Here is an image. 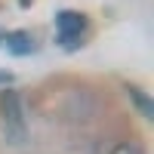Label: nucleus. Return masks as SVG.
I'll list each match as a JSON object with an SVG mask.
<instances>
[{
	"instance_id": "obj_6",
	"label": "nucleus",
	"mask_w": 154,
	"mask_h": 154,
	"mask_svg": "<svg viewBox=\"0 0 154 154\" xmlns=\"http://www.w3.org/2000/svg\"><path fill=\"white\" fill-rule=\"evenodd\" d=\"M9 80H12V74L9 71H0V83H9Z\"/></svg>"
},
{
	"instance_id": "obj_2",
	"label": "nucleus",
	"mask_w": 154,
	"mask_h": 154,
	"mask_svg": "<svg viewBox=\"0 0 154 154\" xmlns=\"http://www.w3.org/2000/svg\"><path fill=\"white\" fill-rule=\"evenodd\" d=\"M56 25H59V37H62V43H74L77 37L83 34V16L80 12H71V9H65V12H59L56 16Z\"/></svg>"
},
{
	"instance_id": "obj_1",
	"label": "nucleus",
	"mask_w": 154,
	"mask_h": 154,
	"mask_svg": "<svg viewBox=\"0 0 154 154\" xmlns=\"http://www.w3.org/2000/svg\"><path fill=\"white\" fill-rule=\"evenodd\" d=\"M0 120H3V136L6 142L22 145L28 136V123H25V108H22V96L16 89H6L0 96Z\"/></svg>"
},
{
	"instance_id": "obj_3",
	"label": "nucleus",
	"mask_w": 154,
	"mask_h": 154,
	"mask_svg": "<svg viewBox=\"0 0 154 154\" xmlns=\"http://www.w3.org/2000/svg\"><path fill=\"white\" fill-rule=\"evenodd\" d=\"M126 96H130L136 102V108L142 111V117H154V102L142 93V89H136V86H126Z\"/></svg>"
},
{
	"instance_id": "obj_5",
	"label": "nucleus",
	"mask_w": 154,
	"mask_h": 154,
	"mask_svg": "<svg viewBox=\"0 0 154 154\" xmlns=\"http://www.w3.org/2000/svg\"><path fill=\"white\" fill-rule=\"evenodd\" d=\"M111 154H145V148L139 142H117L111 148Z\"/></svg>"
},
{
	"instance_id": "obj_4",
	"label": "nucleus",
	"mask_w": 154,
	"mask_h": 154,
	"mask_svg": "<svg viewBox=\"0 0 154 154\" xmlns=\"http://www.w3.org/2000/svg\"><path fill=\"white\" fill-rule=\"evenodd\" d=\"M6 46H9L16 56H25V53H31V46H34V43H31V37L25 34V31H16L12 37H6Z\"/></svg>"
}]
</instances>
